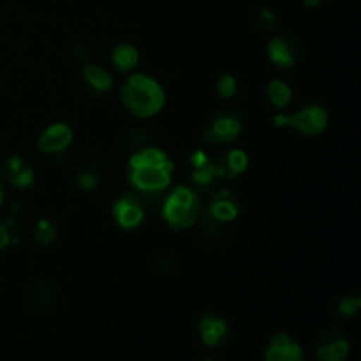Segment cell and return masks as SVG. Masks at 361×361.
Returning a JSON list of instances; mask_svg holds the SVG:
<instances>
[{"instance_id": "12", "label": "cell", "mask_w": 361, "mask_h": 361, "mask_svg": "<svg viewBox=\"0 0 361 361\" xmlns=\"http://www.w3.org/2000/svg\"><path fill=\"white\" fill-rule=\"evenodd\" d=\"M53 286L51 282L46 281V279H37L35 282H32L30 289H28L27 302L28 307L32 310H37V312H42V310L49 309L53 303Z\"/></svg>"}, {"instance_id": "5", "label": "cell", "mask_w": 361, "mask_h": 361, "mask_svg": "<svg viewBox=\"0 0 361 361\" xmlns=\"http://www.w3.org/2000/svg\"><path fill=\"white\" fill-rule=\"evenodd\" d=\"M351 344L341 328H328L317 337V361H344L348 358Z\"/></svg>"}, {"instance_id": "4", "label": "cell", "mask_w": 361, "mask_h": 361, "mask_svg": "<svg viewBox=\"0 0 361 361\" xmlns=\"http://www.w3.org/2000/svg\"><path fill=\"white\" fill-rule=\"evenodd\" d=\"M275 127H291L307 136H319L328 127V111L323 106H307L295 115H275Z\"/></svg>"}, {"instance_id": "7", "label": "cell", "mask_w": 361, "mask_h": 361, "mask_svg": "<svg viewBox=\"0 0 361 361\" xmlns=\"http://www.w3.org/2000/svg\"><path fill=\"white\" fill-rule=\"evenodd\" d=\"M242 133V122L235 115H219L207 129L204 140L210 145L233 143Z\"/></svg>"}, {"instance_id": "16", "label": "cell", "mask_w": 361, "mask_h": 361, "mask_svg": "<svg viewBox=\"0 0 361 361\" xmlns=\"http://www.w3.org/2000/svg\"><path fill=\"white\" fill-rule=\"evenodd\" d=\"M267 94H268V99H270L271 104H274L275 108H281V109L288 108L289 102H291V99H293L291 87L281 80L270 81V83H268V88H267Z\"/></svg>"}, {"instance_id": "29", "label": "cell", "mask_w": 361, "mask_h": 361, "mask_svg": "<svg viewBox=\"0 0 361 361\" xmlns=\"http://www.w3.org/2000/svg\"><path fill=\"white\" fill-rule=\"evenodd\" d=\"M302 2L305 4L307 7H317L321 2H323V0H302Z\"/></svg>"}, {"instance_id": "28", "label": "cell", "mask_w": 361, "mask_h": 361, "mask_svg": "<svg viewBox=\"0 0 361 361\" xmlns=\"http://www.w3.org/2000/svg\"><path fill=\"white\" fill-rule=\"evenodd\" d=\"M11 243V235L9 229H7L6 224H0V250L6 249L7 245Z\"/></svg>"}, {"instance_id": "14", "label": "cell", "mask_w": 361, "mask_h": 361, "mask_svg": "<svg viewBox=\"0 0 361 361\" xmlns=\"http://www.w3.org/2000/svg\"><path fill=\"white\" fill-rule=\"evenodd\" d=\"M137 62H140V53L133 44L122 42L113 49L111 63L115 66V69L127 73V71H133L137 66Z\"/></svg>"}, {"instance_id": "1", "label": "cell", "mask_w": 361, "mask_h": 361, "mask_svg": "<svg viewBox=\"0 0 361 361\" xmlns=\"http://www.w3.org/2000/svg\"><path fill=\"white\" fill-rule=\"evenodd\" d=\"M173 162L159 148H145L130 157L129 178L143 192H159L171 183Z\"/></svg>"}, {"instance_id": "21", "label": "cell", "mask_w": 361, "mask_h": 361, "mask_svg": "<svg viewBox=\"0 0 361 361\" xmlns=\"http://www.w3.org/2000/svg\"><path fill=\"white\" fill-rule=\"evenodd\" d=\"M275 23H277V14H275L274 11L267 9V7H263V9H257L256 16H254V25H256L259 30H263V32L271 30V28L275 27Z\"/></svg>"}, {"instance_id": "8", "label": "cell", "mask_w": 361, "mask_h": 361, "mask_svg": "<svg viewBox=\"0 0 361 361\" xmlns=\"http://www.w3.org/2000/svg\"><path fill=\"white\" fill-rule=\"evenodd\" d=\"M264 361H305L303 349L289 335L277 334L268 342Z\"/></svg>"}, {"instance_id": "9", "label": "cell", "mask_w": 361, "mask_h": 361, "mask_svg": "<svg viewBox=\"0 0 361 361\" xmlns=\"http://www.w3.org/2000/svg\"><path fill=\"white\" fill-rule=\"evenodd\" d=\"M71 141H73V129L67 123H53L41 134L37 148L44 155H53L66 150Z\"/></svg>"}, {"instance_id": "24", "label": "cell", "mask_w": 361, "mask_h": 361, "mask_svg": "<svg viewBox=\"0 0 361 361\" xmlns=\"http://www.w3.org/2000/svg\"><path fill=\"white\" fill-rule=\"evenodd\" d=\"M76 183L83 190H94L99 185V178L92 171H81L76 175Z\"/></svg>"}, {"instance_id": "26", "label": "cell", "mask_w": 361, "mask_h": 361, "mask_svg": "<svg viewBox=\"0 0 361 361\" xmlns=\"http://www.w3.org/2000/svg\"><path fill=\"white\" fill-rule=\"evenodd\" d=\"M190 162H192L194 168H201V166L208 164V157L203 150H197L194 152L192 157H190Z\"/></svg>"}, {"instance_id": "30", "label": "cell", "mask_w": 361, "mask_h": 361, "mask_svg": "<svg viewBox=\"0 0 361 361\" xmlns=\"http://www.w3.org/2000/svg\"><path fill=\"white\" fill-rule=\"evenodd\" d=\"M2 201H4V187L0 185V204H2Z\"/></svg>"}, {"instance_id": "25", "label": "cell", "mask_w": 361, "mask_h": 361, "mask_svg": "<svg viewBox=\"0 0 361 361\" xmlns=\"http://www.w3.org/2000/svg\"><path fill=\"white\" fill-rule=\"evenodd\" d=\"M154 267L159 268L162 271H168L175 267V261H173L171 256H159L157 259L154 261Z\"/></svg>"}, {"instance_id": "19", "label": "cell", "mask_w": 361, "mask_h": 361, "mask_svg": "<svg viewBox=\"0 0 361 361\" xmlns=\"http://www.w3.org/2000/svg\"><path fill=\"white\" fill-rule=\"evenodd\" d=\"M7 176H9V182L13 183L16 189H27V187H30L32 183H34V171H32L30 168H21L18 169V171L14 173H7Z\"/></svg>"}, {"instance_id": "15", "label": "cell", "mask_w": 361, "mask_h": 361, "mask_svg": "<svg viewBox=\"0 0 361 361\" xmlns=\"http://www.w3.org/2000/svg\"><path fill=\"white\" fill-rule=\"evenodd\" d=\"M83 78L97 92H108L113 87L111 74L102 69V67L94 66V63H87L83 67Z\"/></svg>"}, {"instance_id": "27", "label": "cell", "mask_w": 361, "mask_h": 361, "mask_svg": "<svg viewBox=\"0 0 361 361\" xmlns=\"http://www.w3.org/2000/svg\"><path fill=\"white\" fill-rule=\"evenodd\" d=\"M23 166V159H21L20 155H13V157L9 159V162H7V173L18 171V169H21Z\"/></svg>"}, {"instance_id": "6", "label": "cell", "mask_w": 361, "mask_h": 361, "mask_svg": "<svg viewBox=\"0 0 361 361\" xmlns=\"http://www.w3.org/2000/svg\"><path fill=\"white\" fill-rule=\"evenodd\" d=\"M268 59L279 69H293L296 66V59H298V44L295 39L288 37V35H275L268 42Z\"/></svg>"}, {"instance_id": "11", "label": "cell", "mask_w": 361, "mask_h": 361, "mask_svg": "<svg viewBox=\"0 0 361 361\" xmlns=\"http://www.w3.org/2000/svg\"><path fill=\"white\" fill-rule=\"evenodd\" d=\"M113 217L123 229H134L143 222L145 212L133 196H123L113 204Z\"/></svg>"}, {"instance_id": "20", "label": "cell", "mask_w": 361, "mask_h": 361, "mask_svg": "<svg viewBox=\"0 0 361 361\" xmlns=\"http://www.w3.org/2000/svg\"><path fill=\"white\" fill-rule=\"evenodd\" d=\"M361 307L360 296H344L341 298L337 305V316L338 317H353Z\"/></svg>"}, {"instance_id": "31", "label": "cell", "mask_w": 361, "mask_h": 361, "mask_svg": "<svg viewBox=\"0 0 361 361\" xmlns=\"http://www.w3.org/2000/svg\"><path fill=\"white\" fill-rule=\"evenodd\" d=\"M203 361H214V360H210V358H208V360H203Z\"/></svg>"}, {"instance_id": "17", "label": "cell", "mask_w": 361, "mask_h": 361, "mask_svg": "<svg viewBox=\"0 0 361 361\" xmlns=\"http://www.w3.org/2000/svg\"><path fill=\"white\" fill-rule=\"evenodd\" d=\"M56 235H59V229L48 219H41L32 228V236H34V240L39 245H51L56 240Z\"/></svg>"}, {"instance_id": "3", "label": "cell", "mask_w": 361, "mask_h": 361, "mask_svg": "<svg viewBox=\"0 0 361 361\" xmlns=\"http://www.w3.org/2000/svg\"><path fill=\"white\" fill-rule=\"evenodd\" d=\"M166 222L176 231L190 228L200 215V200L196 194L185 185H180L166 197L164 208H162Z\"/></svg>"}, {"instance_id": "23", "label": "cell", "mask_w": 361, "mask_h": 361, "mask_svg": "<svg viewBox=\"0 0 361 361\" xmlns=\"http://www.w3.org/2000/svg\"><path fill=\"white\" fill-rule=\"evenodd\" d=\"M215 175H217V168H215L214 164H210V162H208V164H204V166H201V168L194 169L192 180H194V182L203 183V185H204V183H210L212 178H214Z\"/></svg>"}, {"instance_id": "13", "label": "cell", "mask_w": 361, "mask_h": 361, "mask_svg": "<svg viewBox=\"0 0 361 361\" xmlns=\"http://www.w3.org/2000/svg\"><path fill=\"white\" fill-rule=\"evenodd\" d=\"M238 204L235 203L231 194L226 192V190L224 192H219L210 204V214L215 221L231 222L238 217Z\"/></svg>"}, {"instance_id": "10", "label": "cell", "mask_w": 361, "mask_h": 361, "mask_svg": "<svg viewBox=\"0 0 361 361\" xmlns=\"http://www.w3.org/2000/svg\"><path fill=\"white\" fill-rule=\"evenodd\" d=\"M201 342L207 348H217L228 338V323L215 312H207L197 323Z\"/></svg>"}, {"instance_id": "22", "label": "cell", "mask_w": 361, "mask_h": 361, "mask_svg": "<svg viewBox=\"0 0 361 361\" xmlns=\"http://www.w3.org/2000/svg\"><path fill=\"white\" fill-rule=\"evenodd\" d=\"M236 88H238V83H236V78L231 76V74H222L217 80V92L221 97L229 99L235 95Z\"/></svg>"}, {"instance_id": "2", "label": "cell", "mask_w": 361, "mask_h": 361, "mask_svg": "<svg viewBox=\"0 0 361 361\" xmlns=\"http://www.w3.org/2000/svg\"><path fill=\"white\" fill-rule=\"evenodd\" d=\"M123 106L130 115L137 118H148L162 109L166 94L161 85L147 74H133L120 90Z\"/></svg>"}, {"instance_id": "18", "label": "cell", "mask_w": 361, "mask_h": 361, "mask_svg": "<svg viewBox=\"0 0 361 361\" xmlns=\"http://www.w3.org/2000/svg\"><path fill=\"white\" fill-rule=\"evenodd\" d=\"M226 164H228V169L233 176L240 175L249 166V157L243 150H229V154L226 155Z\"/></svg>"}]
</instances>
